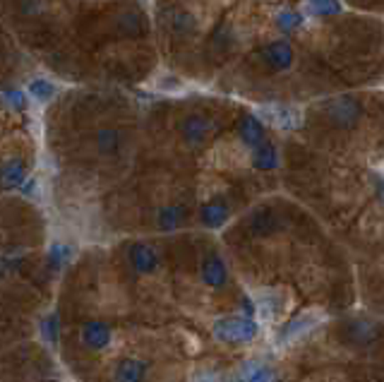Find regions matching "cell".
Returning <instances> with one entry per match:
<instances>
[{
  "label": "cell",
  "instance_id": "cell-1",
  "mask_svg": "<svg viewBox=\"0 0 384 382\" xmlns=\"http://www.w3.org/2000/svg\"><path fill=\"white\" fill-rule=\"evenodd\" d=\"M128 260H130V267L137 272V275H154L159 270V253L154 250L149 243H132L128 248Z\"/></svg>",
  "mask_w": 384,
  "mask_h": 382
},
{
  "label": "cell",
  "instance_id": "cell-2",
  "mask_svg": "<svg viewBox=\"0 0 384 382\" xmlns=\"http://www.w3.org/2000/svg\"><path fill=\"white\" fill-rule=\"evenodd\" d=\"M79 339L87 349H92V351H104L113 339V329L104 320H89L82 324Z\"/></svg>",
  "mask_w": 384,
  "mask_h": 382
},
{
  "label": "cell",
  "instance_id": "cell-3",
  "mask_svg": "<svg viewBox=\"0 0 384 382\" xmlns=\"http://www.w3.org/2000/svg\"><path fill=\"white\" fill-rule=\"evenodd\" d=\"M149 375V361L142 359H123L116 366L113 380L116 382H144Z\"/></svg>",
  "mask_w": 384,
  "mask_h": 382
},
{
  "label": "cell",
  "instance_id": "cell-4",
  "mask_svg": "<svg viewBox=\"0 0 384 382\" xmlns=\"http://www.w3.org/2000/svg\"><path fill=\"white\" fill-rule=\"evenodd\" d=\"M202 282L209 289H224V284L229 282V270H226L224 260L219 255H207L202 262Z\"/></svg>",
  "mask_w": 384,
  "mask_h": 382
},
{
  "label": "cell",
  "instance_id": "cell-5",
  "mask_svg": "<svg viewBox=\"0 0 384 382\" xmlns=\"http://www.w3.org/2000/svg\"><path fill=\"white\" fill-rule=\"evenodd\" d=\"M180 135L185 137L187 144H199L207 135H209V120L204 116H199V113L185 116L180 120Z\"/></svg>",
  "mask_w": 384,
  "mask_h": 382
},
{
  "label": "cell",
  "instance_id": "cell-6",
  "mask_svg": "<svg viewBox=\"0 0 384 382\" xmlns=\"http://www.w3.org/2000/svg\"><path fill=\"white\" fill-rule=\"evenodd\" d=\"M24 178H27V166L20 159H10L0 166V188L3 190H17L22 188Z\"/></svg>",
  "mask_w": 384,
  "mask_h": 382
},
{
  "label": "cell",
  "instance_id": "cell-7",
  "mask_svg": "<svg viewBox=\"0 0 384 382\" xmlns=\"http://www.w3.org/2000/svg\"><path fill=\"white\" fill-rule=\"evenodd\" d=\"M216 334L221 336V339H245V336L253 334V329L248 327V322H241V320H226V322H219Z\"/></svg>",
  "mask_w": 384,
  "mask_h": 382
},
{
  "label": "cell",
  "instance_id": "cell-8",
  "mask_svg": "<svg viewBox=\"0 0 384 382\" xmlns=\"http://www.w3.org/2000/svg\"><path fill=\"white\" fill-rule=\"evenodd\" d=\"M182 221V207H163L159 209V216H156V224H159L161 231H175Z\"/></svg>",
  "mask_w": 384,
  "mask_h": 382
},
{
  "label": "cell",
  "instance_id": "cell-9",
  "mask_svg": "<svg viewBox=\"0 0 384 382\" xmlns=\"http://www.w3.org/2000/svg\"><path fill=\"white\" fill-rule=\"evenodd\" d=\"M97 144L102 149V154H116L121 149V132L118 130H99L97 132Z\"/></svg>",
  "mask_w": 384,
  "mask_h": 382
},
{
  "label": "cell",
  "instance_id": "cell-10",
  "mask_svg": "<svg viewBox=\"0 0 384 382\" xmlns=\"http://www.w3.org/2000/svg\"><path fill=\"white\" fill-rule=\"evenodd\" d=\"M226 216H229V209H226L221 202H212V205H204L202 209V221L207 226H219Z\"/></svg>",
  "mask_w": 384,
  "mask_h": 382
},
{
  "label": "cell",
  "instance_id": "cell-11",
  "mask_svg": "<svg viewBox=\"0 0 384 382\" xmlns=\"http://www.w3.org/2000/svg\"><path fill=\"white\" fill-rule=\"evenodd\" d=\"M29 92H31V97H34V99L48 101L55 94V87L51 85V82H46V80H34L29 85Z\"/></svg>",
  "mask_w": 384,
  "mask_h": 382
},
{
  "label": "cell",
  "instance_id": "cell-12",
  "mask_svg": "<svg viewBox=\"0 0 384 382\" xmlns=\"http://www.w3.org/2000/svg\"><path fill=\"white\" fill-rule=\"evenodd\" d=\"M269 60H272L276 68L288 65V63H291V51H288V46H283V43H274V46L269 48Z\"/></svg>",
  "mask_w": 384,
  "mask_h": 382
},
{
  "label": "cell",
  "instance_id": "cell-13",
  "mask_svg": "<svg viewBox=\"0 0 384 382\" xmlns=\"http://www.w3.org/2000/svg\"><path fill=\"white\" fill-rule=\"evenodd\" d=\"M241 135H243L245 142H257V139L262 137V127L257 125L253 118H248L243 123V132H241Z\"/></svg>",
  "mask_w": 384,
  "mask_h": 382
},
{
  "label": "cell",
  "instance_id": "cell-14",
  "mask_svg": "<svg viewBox=\"0 0 384 382\" xmlns=\"http://www.w3.org/2000/svg\"><path fill=\"white\" fill-rule=\"evenodd\" d=\"M159 87L161 89H175V87H178V82H175V80H163Z\"/></svg>",
  "mask_w": 384,
  "mask_h": 382
}]
</instances>
